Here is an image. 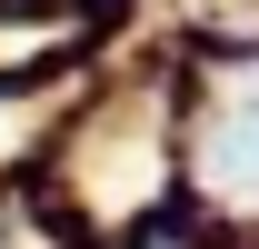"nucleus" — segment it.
<instances>
[{
  "label": "nucleus",
  "instance_id": "f257e3e1",
  "mask_svg": "<svg viewBox=\"0 0 259 249\" xmlns=\"http://www.w3.org/2000/svg\"><path fill=\"white\" fill-rule=\"evenodd\" d=\"M199 170H209L220 189H239V199H259V90L220 110V130H209V150H199Z\"/></svg>",
  "mask_w": 259,
  "mask_h": 249
}]
</instances>
